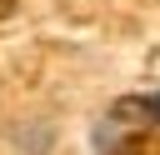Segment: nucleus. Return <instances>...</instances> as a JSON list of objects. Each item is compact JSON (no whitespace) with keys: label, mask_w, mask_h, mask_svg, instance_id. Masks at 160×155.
Instances as JSON below:
<instances>
[{"label":"nucleus","mask_w":160,"mask_h":155,"mask_svg":"<svg viewBox=\"0 0 160 155\" xmlns=\"http://www.w3.org/2000/svg\"><path fill=\"white\" fill-rule=\"evenodd\" d=\"M110 115H115V120H145V125H160V95H125Z\"/></svg>","instance_id":"f257e3e1"}]
</instances>
